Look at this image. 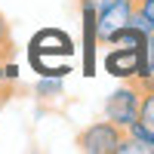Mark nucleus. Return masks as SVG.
I'll return each instance as SVG.
<instances>
[{
	"mask_svg": "<svg viewBox=\"0 0 154 154\" xmlns=\"http://www.w3.org/2000/svg\"><path fill=\"white\" fill-rule=\"evenodd\" d=\"M74 56V43L62 31H40L31 40V62L46 77H65L71 71L68 59Z\"/></svg>",
	"mask_w": 154,
	"mask_h": 154,
	"instance_id": "nucleus-1",
	"label": "nucleus"
},
{
	"mask_svg": "<svg viewBox=\"0 0 154 154\" xmlns=\"http://www.w3.org/2000/svg\"><path fill=\"white\" fill-rule=\"evenodd\" d=\"M139 105H142V86L139 83H130V86H120L117 93H111L108 99V120L111 123H117L120 130H126L130 123L139 120Z\"/></svg>",
	"mask_w": 154,
	"mask_h": 154,
	"instance_id": "nucleus-2",
	"label": "nucleus"
},
{
	"mask_svg": "<svg viewBox=\"0 0 154 154\" xmlns=\"http://www.w3.org/2000/svg\"><path fill=\"white\" fill-rule=\"evenodd\" d=\"M120 126L111 123V120H102V123H93L89 130H83L77 136V148L83 154H117V145H120Z\"/></svg>",
	"mask_w": 154,
	"mask_h": 154,
	"instance_id": "nucleus-3",
	"label": "nucleus"
},
{
	"mask_svg": "<svg viewBox=\"0 0 154 154\" xmlns=\"http://www.w3.org/2000/svg\"><path fill=\"white\" fill-rule=\"evenodd\" d=\"M133 16V0H117L111 6H102L96 9V31H99V40H108L114 31H120L130 25Z\"/></svg>",
	"mask_w": 154,
	"mask_h": 154,
	"instance_id": "nucleus-4",
	"label": "nucleus"
},
{
	"mask_svg": "<svg viewBox=\"0 0 154 154\" xmlns=\"http://www.w3.org/2000/svg\"><path fill=\"white\" fill-rule=\"evenodd\" d=\"M145 65V46H136V49H117L111 46V53L105 56V68L117 77H139Z\"/></svg>",
	"mask_w": 154,
	"mask_h": 154,
	"instance_id": "nucleus-5",
	"label": "nucleus"
},
{
	"mask_svg": "<svg viewBox=\"0 0 154 154\" xmlns=\"http://www.w3.org/2000/svg\"><path fill=\"white\" fill-rule=\"evenodd\" d=\"M139 123L154 136V89H142V105H139Z\"/></svg>",
	"mask_w": 154,
	"mask_h": 154,
	"instance_id": "nucleus-6",
	"label": "nucleus"
},
{
	"mask_svg": "<svg viewBox=\"0 0 154 154\" xmlns=\"http://www.w3.org/2000/svg\"><path fill=\"white\" fill-rule=\"evenodd\" d=\"M133 6H139V9H142L145 16L154 22V0H139V3H133Z\"/></svg>",
	"mask_w": 154,
	"mask_h": 154,
	"instance_id": "nucleus-7",
	"label": "nucleus"
},
{
	"mask_svg": "<svg viewBox=\"0 0 154 154\" xmlns=\"http://www.w3.org/2000/svg\"><path fill=\"white\" fill-rule=\"evenodd\" d=\"M9 93H12V83H0V105L9 99Z\"/></svg>",
	"mask_w": 154,
	"mask_h": 154,
	"instance_id": "nucleus-8",
	"label": "nucleus"
}]
</instances>
